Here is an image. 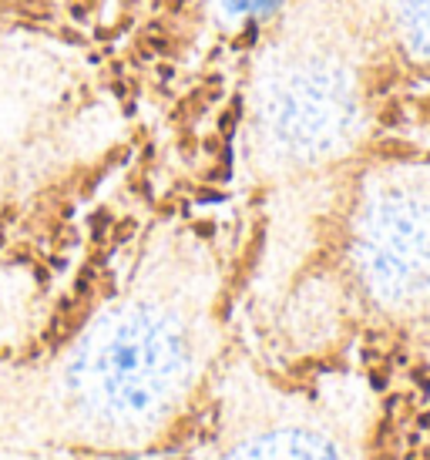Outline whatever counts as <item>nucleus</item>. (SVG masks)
I'll list each match as a JSON object with an SVG mask.
<instances>
[{"label": "nucleus", "mask_w": 430, "mask_h": 460, "mask_svg": "<svg viewBox=\"0 0 430 460\" xmlns=\"http://www.w3.org/2000/svg\"><path fill=\"white\" fill-rule=\"evenodd\" d=\"M262 108L286 135H340L353 111V74L336 51L283 54L259 81Z\"/></svg>", "instance_id": "1"}, {"label": "nucleus", "mask_w": 430, "mask_h": 460, "mask_svg": "<svg viewBox=\"0 0 430 460\" xmlns=\"http://www.w3.org/2000/svg\"><path fill=\"white\" fill-rule=\"evenodd\" d=\"M393 17L403 47L430 64V0H393Z\"/></svg>", "instance_id": "2"}, {"label": "nucleus", "mask_w": 430, "mask_h": 460, "mask_svg": "<svg viewBox=\"0 0 430 460\" xmlns=\"http://www.w3.org/2000/svg\"><path fill=\"white\" fill-rule=\"evenodd\" d=\"M279 0H226L232 14H269Z\"/></svg>", "instance_id": "3"}]
</instances>
